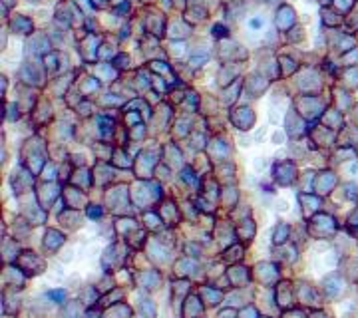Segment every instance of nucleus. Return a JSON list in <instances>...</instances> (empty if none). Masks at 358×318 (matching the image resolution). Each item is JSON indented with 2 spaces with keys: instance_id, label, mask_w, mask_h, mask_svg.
Segmentation results:
<instances>
[{
  "instance_id": "obj_1",
  "label": "nucleus",
  "mask_w": 358,
  "mask_h": 318,
  "mask_svg": "<svg viewBox=\"0 0 358 318\" xmlns=\"http://www.w3.org/2000/svg\"><path fill=\"white\" fill-rule=\"evenodd\" d=\"M249 26L255 28V30H259V28L263 26V18H251V20H249Z\"/></svg>"
},
{
  "instance_id": "obj_2",
  "label": "nucleus",
  "mask_w": 358,
  "mask_h": 318,
  "mask_svg": "<svg viewBox=\"0 0 358 318\" xmlns=\"http://www.w3.org/2000/svg\"><path fill=\"white\" fill-rule=\"evenodd\" d=\"M289 209V203H285V201H279V211H287Z\"/></svg>"
}]
</instances>
